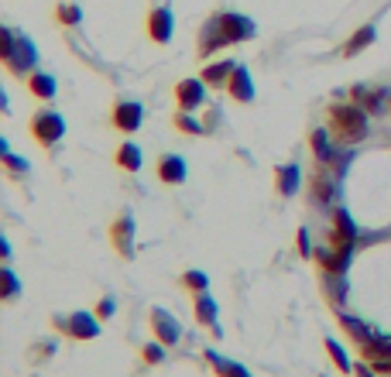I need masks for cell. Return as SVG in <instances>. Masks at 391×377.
Segmentation results:
<instances>
[{
    "mask_svg": "<svg viewBox=\"0 0 391 377\" xmlns=\"http://www.w3.org/2000/svg\"><path fill=\"white\" fill-rule=\"evenodd\" d=\"M0 151H3V162H7V168H10V172H28V162L14 158V155H10V148H7V141L0 144Z\"/></svg>",
    "mask_w": 391,
    "mask_h": 377,
    "instance_id": "obj_30",
    "label": "cell"
},
{
    "mask_svg": "<svg viewBox=\"0 0 391 377\" xmlns=\"http://www.w3.org/2000/svg\"><path fill=\"white\" fill-rule=\"evenodd\" d=\"M333 216H336V233H333V244H336V247H354V240H357V226L350 223L347 209H336Z\"/></svg>",
    "mask_w": 391,
    "mask_h": 377,
    "instance_id": "obj_13",
    "label": "cell"
},
{
    "mask_svg": "<svg viewBox=\"0 0 391 377\" xmlns=\"http://www.w3.org/2000/svg\"><path fill=\"white\" fill-rule=\"evenodd\" d=\"M117 165L124 168V172H137L141 168V148L137 144H120V151H117Z\"/></svg>",
    "mask_w": 391,
    "mask_h": 377,
    "instance_id": "obj_21",
    "label": "cell"
},
{
    "mask_svg": "<svg viewBox=\"0 0 391 377\" xmlns=\"http://www.w3.org/2000/svg\"><path fill=\"white\" fill-rule=\"evenodd\" d=\"M233 69H237V62H213V66L202 69V83L206 86H227L230 76H233Z\"/></svg>",
    "mask_w": 391,
    "mask_h": 377,
    "instance_id": "obj_14",
    "label": "cell"
},
{
    "mask_svg": "<svg viewBox=\"0 0 391 377\" xmlns=\"http://www.w3.org/2000/svg\"><path fill=\"white\" fill-rule=\"evenodd\" d=\"M3 66H7L10 72L31 69V66H35V45H31L28 38H14V48H10V55L3 59Z\"/></svg>",
    "mask_w": 391,
    "mask_h": 377,
    "instance_id": "obj_4",
    "label": "cell"
},
{
    "mask_svg": "<svg viewBox=\"0 0 391 377\" xmlns=\"http://www.w3.org/2000/svg\"><path fill=\"white\" fill-rule=\"evenodd\" d=\"M227 90L233 99H240V103H251L254 99V83H251V76H247V69H233V76H230V83H227Z\"/></svg>",
    "mask_w": 391,
    "mask_h": 377,
    "instance_id": "obj_12",
    "label": "cell"
},
{
    "mask_svg": "<svg viewBox=\"0 0 391 377\" xmlns=\"http://www.w3.org/2000/svg\"><path fill=\"white\" fill-rule=\"evenodd\" d=\"M196 319L206 322V326L216 322V302H213L209 295H199V302H196Z\"/></svg>",
    "mask_w": 391,
    "mask_h": 377,
    "instance_id": "obj_23",
    "label": "cell"
},
{
    "mask_svg": "<svg viewBox=\"0 0 391 377\" xmlns=\"http://www.w3.org/2000/svg\"><path fill=\"white\" fill-rule=\"evenodd\" d=\"M158 179L169 182V186L186 182V162H182L179 155H162V158H158Z\"/></svg>",
    "mask_w": 391,
    "mask_h": 377,
    "instance_id": "obj_9",
    "label": "cell"
},
{
    "mask_svg": "<svg viewBox=\"0 0 391 377\" xmlns=\"http://www.w3.org/2000/svg\"><path fill=\"white\" fill-rule=\"evenodd\" d=\"M31 130H35L38 144L52 148V144H55V141L66 134V120H62L55 110H41V113H35V120H31Z\"/></svg>",
    "mask_w": 391,
    "mask_h": 377,
    "instance_id": "obj_2",
    "label": "cell"
},
{
    "mask_svg": "<svg viewBox=\"0 0 391 377\" xmlns=\"http://www.w3.org/2000/svg\"><path fill=\"white\" fill-rule=\"evenodd\" d=\"M113 309H117V302H113V298H103V302H99V319H106V316H113Z\"/></svg>",
    "mask_w": 391,
    "mask_h": 377,
    "instance_id": "obj_33",
    "label": "cell"
},
{
    "mask_svg": "<svg viewBox=\"0 0 391 377\" xmlns=\"http://www.w3.org/2000/svg\"><path fill=\"white\" fill-rule=\"evenodd\" d=\"M175 127H179L182 134H202V130H206V127H202L196 117H189V110H182V113L175 117Z\"/></svg>",
    "mask_w": 391,
    "mask_h": 377,
    "instance_id": "obj_28",
    "label": "cell"
},
{
    "mask_svg": "<svg viewBox=\"0 0 391 377\" xmlns=\"http://www.w3.org/2000/svg\"><path fill=\"white\" fill-rule=\"evenodd\" d=\"M343 326H347V333H350V336H357V340H361V347H368V343L374 340V336L364 329V322H357V319H350V316H343Z\"/></svg>",
    "mask_w": 391,
    "mask_h": 377,
    "instance_id": "obj_27",
    "label": "cell"
},
{
    "mask_svg": "<svg viewBox=\"0 0 391 377\" xmlns=\"http://www.w3.org/2000/svg\"><path fill=\"white\" fill-rule=\"evenodd\" d=\"M357 377H374V374H371V367H368V364H357Z\"/></svg>",
    "mask_w": 391,
    "mask_h": 377,
    "instance_id": "obj_35",
    "label": "cell"
},
{
    "mask_svg": "<svg viewBox=\"0 0 391 377\" xmlns=\"http://www.w3.org/2000/svg\"><path fill=\"white\" fill-rule=\"evenodd\" d=\"M298 182H302V168L298 165H282L278 168V188H282V195H295Z\"/></svg>",
    "mask_w": 391,
    "mask_h": 377,
    "instance_id": "obj_20",
    "label": "cell"
},
{
    "mask_svg": "<svg viewBox=\"0 0 391 377\" xmlns=\"http://www.w3.org/2000/svg\"><path fill=\"white\" fill-rule=\"evenodd\" d=\"M182 284H186L189 291H196V295H202V291L209 288V278H206L202 271H186V275H182Z\"/></svg>",
    "mask_w": 391,
    "mask_h": 377,
    "instance_id": "obj_26",
    "label": "cell"
},
{
    "mask_svg": "<svg viewBox=\"0 0 391 377\" xmlns=\"http://www.w3.org/2000/svg\"><path fill=\"white\" fill-rule=\"evenodd\" d=\"M162 347H165V343H162ZM162 347H148V350H144V360H148V364H158V360L165 357V350H162Z\"/></svg>",
    "mask_w": 391,
    "mask_h": 377,
    "instance_id": "obj_32",
    "label": "cell"
},
{
    "mask_svg": "<svg viewBox=\"0 0 391 377\" xmlns=\"http://www.w3.org/2000/svg\"><path fill=\"white\" fill-rule=\"evenodd\" d=\"M151 326H155V333H158V340H162L165 347L179 343V336H182L179 322H175V319H172L165 309H155V312H151Z\"/></svg>",
    "mask_w": 391,
    "mask_h": 377,
    "instance_id": "obj_8",
    "label": "cell"
},
{
    "mask_svg": "<svg viewBox=\"0 0 391 377\" xmlns=\"http://www.w3.org/2000/svg\"><path fill=\"white\" fill-rule=\"evenodd\" d=\"M220 45H227V38H223V31H220V24H216V17L206 24V31H202V45H199V55H213Z\"/></svg>",
    "mask_w": 391,
    "mask_h": 377,
    "instance_id": "obj_17",
    "label": "cell"
},
{
    "mask_svg": "<svg viewBox=\"0 0 391 377\" xmlns=\"http://www.w3.org/2000/svg\"><path fill=\"white\" fill-rule=\"evenodd\" d=\"M175 99H179L182 110L202 106V103H206V83H202V79H182V83L175 86Z\"/></svg>",
    "mask_w": 391,
    "mask_h": 377,
    "instance_id": "obj_5",
    "label": "cell"
},
{
    "mask_svg": "<svg viewBox=\"0 0 391 377\" xmlns=\"http://www.w3.org/2000/svg\"><path fill=\"white\" fill-rule=\"evenodd\" d=\"M206 360L216 367V377H251L247 371H244V367H240V364H233V360L220 357L216 350H209V354H206Z\"/></svg>",
    "mask_w": 391,
    "mask_h": 377,
    "instance_id": "obj_18",
    "label": "cell"
},
{
    "mask_svg": "<svg viewBox=\"0 0 391 377\" xmlns=\"http://www.w3.org/2000/svg\"><path fill=\"white\" fill-rule=\"evenodd\" d=\"M141 120H144V110H141V103H131V99H124V103H117L113 106V124L120 127V130H137L141 127Z\"/></svg>",
    "mask_w": 391,
    "mask_h": 377,
    "instance_id": "obj_6",
    "label": "cell"
},
{
    "mask_svg": "<svg viewBox=\"0 0 391 377\" xmlns=\"http://www.w3.org/2000/svg\"><path fill=\"white\" fill-rule=\"evenodd\" d=\"M131 230H134L131 216H120V220H117V226L110 230V233H113V244H117V251H120L124 258H131V254H134V251H131Z\"/></svg>",
    "mask_w": 391,
    "mask_h": 377,
    "instance_id": "obj_16",
    "label": "cell"
},
{
    "mask_svg": "<svg viewBox=\"0 0 391 377\" xmlns=\"http://www.w3.org/2000/svg\"><path fill=\"white\" fill-rule=\"evenodd\" d=\"M28 90L38 96V99H52L55 96V79L48 72H31L28 76Z\"/></svg>",
    "mask_w": 391,
    "mask_h": 377,
    "instance_id": "obj_19",
    "label": "cell"
},
{
    "mask_svg": "<svg viewBox=\"0 0 391 377\" xmlns=\"http://www.w3.org/2000/svg\"><path fill=\"white\" fill-rule=\"evenodd\" d=\"M312 195L319 199V202H330L333 199V182L319 172V175H312Z\"/></svg>",
    "mask_w": 391,
    "mask_h": 377,
    "instance_id": "obj_24",
    "label": "cell"
},
{
    "mask_svg": "<svg viewBox=\"0 0 391 377\" xmlns=\"http://www.w3.org/2000/svg\"><path fill=\"white\" fill-rule=\"evenodd\" d=\"M330 130L343 144L364 141L368 137V110L357 106V103H336V106H330Z\"/></svg>",
    "mask_w": 391,
    "mask_h": 377,
    "instance_id": "obj_1",
    "label": "cell"
},
{
    "mask_svg": "<svg viewBox=\"0 0 391 377\" xmlns=\"http://www.w3.org/2000/svg\"><path fill=\"white\" fill-rule=\"evenodd\" d=\"M17 295V278L10 268H3V298H14Z\"/></svg>",
    "mask_w": 391,
    "mask_h": 377,
    "instance_id": "obj_31",
    "label": "cell"
},
{
    "mask_svg": "<svg viewBox=\"0 0 391 377\" xmlns=\"http://www.w3.org/2000/svg\"><path fill=\"white\" fill-rule=\"evenodd\" d=\"M316 261L323 264V271L330 275H343L350 268V247H336V251H316Z\"/></svg>",
    "mask_w": 391,
    "mask_h": 377,
    "instance_id": "obj_10",
    "label": "cell"
},
{
    "mask_svg": "<svg viewBox=\"0 0 391 377\" xmlns=\"http://www.w3.org/2000/svg\"><path fill=\"white\" fill-rule=\"evenodd\" d=\"M216 24L227 38V45H237V41H247L254 35V24L244 17V14H216Z\"/></svg>",
    "mask_w": 391,
    "mask_h": 377,
    "instance_id": "obj_3",
    "label": "cell"
},
{
    "mask_svg": "<svg viewBox=\"0 0 391 377\" xmlns=\"http://www.w3.org/2000/svg\"><path fill=\"white\" fill-rule=\"evenodd\" d=\"M148 35H151V41H158V45H165V41L172 38V10H169V7H155V10H151V17H148Z\"/></svg>",
    "mask_w": 391,
    "mask_h": 377,
    "instance_id": "obj_7",
    "label": "cell"
},
{
    "mask_svg": "<svg viewBox=\"0 0 391 377\" xmlns=\"http://www.w3.org/2000/svg\"><path fill=\"white\" fill-rule=\"evenodd\" d=\"M79 17H83V14H79L76 3H62V7H59V21H62V24H79Z\"/></svg>",
    "mask_w": 391,
    "mask_h": 377,
    "instance_id": "obj_29",
    "label": "cell"
},
{
    "mask_svg": "<svg viewBox=\"0 0 391 377\" xmlns=\"http://www.w3.org/2000/svg\"><path fill=\"white\" fill-rule=\"evenodd\" d=\"M326 354L333 357L336 371H347V374H350V360H347V354H343V347H340L336 340H326Z\"/></svg>",
    "mask_w": 391,
    "mask_h": 377,
    "instance_id": "obj_25",
    "label": "cell"
},
{
    "mask_svg": "<svg viewBox=\"0 0 391 377\" xmlns=\"http://www.w3.org/2000/svg\"><path fill=\"white\" fill-rule=\"evenodd\" d=\"M374 38H378L374 24H364V28H361V31H357V35H354L347 45H343V55H347V59H354V55H357V52H364V48H368Z\"/></svg>",
    "mask_w": 391,
    "mask_h": 377,
    "instance_id": "obj_15",
    "label": "cell"
},
{
    "mask_svg": "<svg viewBox=\"0 0 391 377\" xmlns=\"http://www.w3.org/2000/svg\"><path fill=\"white\" fill-rule=\"evenodd\" d=\"M298 251H302V258L312 251V247H309V233H305V230H298Z\"/></svg>",
    "mask_w": 391,
    "mask_h": 377,
    "instance_id": "obj_34",
    "label": "cell"
},
{
    "mask_svg": "<svg viewBox=\"0 0 391 377\" xmlns=\"http://www.w3.org/2000/svg\"><path fill=\"white\" fill-rule=\"evenodd\" d=\"M66 329H69V336H76V340H97L99 336V322L90 312H76Z\"/></svg>",
    "mask_w": 391,
    "mask_h": 377,
    "instance_id": "obj_11",
    "label": "cell"
},
{
    "mask_svg": "<svg viewBox=\"0 0 391 377\" xmlns=\"http://www.w3.org/2000/svg\"><path fill=\"white\" fill-rule=\"evenodd\" d=\"M312 151H316V158L323 162V165H330L333 162V148H330V130H312Z\"/></svg>",
    "mask_w": 391,
    "mask_h": 377,
    "instance_id": "obj_22",
    "label": "cell"
}]
</instances>
